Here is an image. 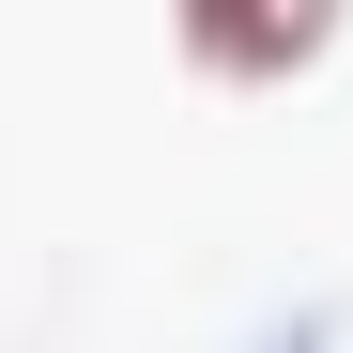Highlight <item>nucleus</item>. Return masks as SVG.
Here are the masks:
<instances>
[{
	"label": "nucleus",
	"mask_w": 353,
	"mask_h": 353,
	"mask_svg": "<svg viewBox=\"0 0 353 353\" xmlns=\"http://www.w3.org/2000/svg\"><path fill=\"white\" fill-rule=\"evenodd\" d=\"M323 46H338L323 0H200L185 16V62H215V77H292V62H323Z\"/></svg>",
	"instance_id": "f257e3e1"
}]
</instances>
